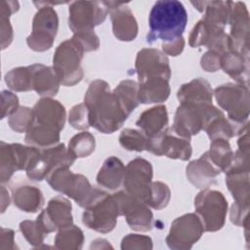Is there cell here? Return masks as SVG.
Returning a JSON list of instances; mask_svg holds the SVG:
<instances>
[{
	"label": "cell",
	"mask_w": 250,
	"mask_h": 250,
	"mask_svg": "<svg viewBox=\"0 0 250 250\" xmlns=\"http://www.w3.org/2000/svg\"><path fill=\"white\" fill-rule=\"evenodd\" d=\"M139 82L147 78L162 77L170 79L171 70L167 57L156 49H143L136 59Z\"/></svg>",
	"instance_id": "e0dca14e"
},
{
	"label": "cell",
	"mask_w": 250,
	"mask_h": 250,
	"mask_svg": "<svg viewBox=\"0 0 250 250\" xmlns=\"http://www.w3.org/2000/svg\"><path fill=\"white\" fill-rule=\"evenodd\" d=\"M20 229L24 235L25 239L28 241L29 244L37 246L41 244L45 238V236L48 234L39 222L36 221H23L20 225Z\"/></svg>",
	"instance_id": "f35d334b"
},
{
	"label": "cell",
	"mask_w": 250,
	"mask_h": 250,
	"mask_svg": "<svg viewBox=\"0 0 250 250\" xmlns=\"http://www.w3.org/2000/svg\"><path fill=\"white\" fill-rule=\"evenodd\" d=\"M124 174L125 167L121 160L115 156H110L105 159L101 167L97 176V182L104 188L116 189L123 184Z\"/></svg>",
	"instance_id": "83f0119b"
},
{
	"label": "cell",
	"mask_w": 250,
	"mask_h": 250,
	"mask_svg": "<svg viewBox=\"0 0 250 250\" xmlns=\"http://www.w3.org/2000/svg\"><path fill=\"white\" fill-rule=\"evenodd\" d=\"M194 207L200 216L204 230L216 231L223 228L228 202L222 192L208 188L203 189L196 195Z\"/></svg>",
	"instance_id": "52a82bcc"
},
{
	"label": "cell",
	"mask_w": 250,
	"mask_h": 250,
	"mask_svg": "<svg viewBox=\"0 0 250 250\" xmlns=\"http://www.w3.org/2000/svg\"><path fill=\"white\" fill-rule=\"evenodd\" d=\"M123 110L129 115L140 104L139 86L133 80H124L113 91Z\"/></svg>",
	"instance_id": "1f68e13d"
},
{
	"label": "cell",
	"mask_w": 250,
	"mask_h": 250,
	"mask_svg": "<svg viewBox=\"0 0 250 250\" xmlns=\"http://www.w3.org/2000/svg\"><path fill=\"white\" fill-rule=\"evenodd\" d=\"M226 174V184L235 202L249 205V170L229 169Z\"/></svg>",
	"instance_id": "f1b7e54d"
},
{
	"label": "cell",
	"mask_w": 250,
	"mask_h": 250,
	"mask_svg": "<svg viewBox=\"0 0 250 250\" xmlns=\"http://www.w3.org/2000/svg\"><path fill=\"white\" fill-rule=\"evenodd\" d=\"M69 123L75 129H87L90 126L89 111L86 104H79L73 106L69 112Z\"/></svg>",
	"instance_id": "ab89813d"
},
{
	"label": "cell",
	"mask_w": 250,
	"mask_h": 250,
	"mask_svg": "<svg viewBox=\"0 0 250 250\" xmlns=\"http://www.w3.org/2000/svg\"><path fill=\"white\" fill-rule=\"evenodd\" d=\"M218 104L228 111L229 120L239 126L244 124L249 115L248 86L228 83L215 89Z\"/></svg>",
	"instance_id": "5b68a950"
},
{
	"label": "cell",
	"mask_w": 250,
	"mask_h": 250,
	"mask_svg": "<svg viewBox=\"0 0 250 250\" xmlns=\"http://www.w3.org/2000/svg\"><path fill=\"white\" fill-rule=\"evenodd\" d=\"M46 181L53 189L71 197L81 207H88L106 192L93 188L87 178L80 174H73L68 167H62L50 173Z\"/></svg>",
	"instance_id": "3957f363"
},
{
	"label": "cell",
	"mask_w": 250,
	"mask_h": 250,
	"mask_svg": "<svg viewBox=\"0 0 250 250\" xmlns=\"http://www.w3.org/2000/svg\"><path fill=\"white\" fill-rule=\"evenodd\" d=\"M1 38L2 49H5L13 40V29L9 21V18L1 16Z\"/></svg>",
	"instance_id": "7dc6e473"
},
{
	"label": "cell",
	"mask_w": 250,
	"mask_h": 250,
	"mask_svg": "<svg viewBox=\"0 0 250 250\" xmlns=\"http://www.w3.org/2000/svg\"><path fill=\"white\" fill-rule=\"evenodd\" d=\"M115 37L121 41H132L138 33V24L130 8L125 3L106 2Z\"/></svg>",
	"instance_id": "ffe728a7"
},
{
	"label": "cell",
	"mask_w": 250,
	"mask_h": 250,
	"mask_svg": "<svg viewBox=\"0 0 250 250\" xmlns=\"http://www.w3.org/2000/svg\"><path fill=\"white\" fill-rule=\"evenodd\" d=\"M30 68L32 74V90H35L41 96H55L61 84L55 69L44 64H32Z\"/></svg>",
	"instance_id": "cb8c5ba5"
},
{
	"label": "cell",
	"mask_w": 250,
	"mask_h": 250,
	"mask_svg": "<svg viewBox=\"0 0 250 250\" xmlns=\"http://www.w3.org/2000/svg\"><path fill=\"white\" fill-rule=\"evenodd\" d=\"M83 47L85 52L89 51H95L99 48V38L94 33V31H86V32H80L76 33L73 36Z\"/></svg>",
	"instance_id": "7bdbcfd3"
},
{
	"label": "cell",
	"mask_w": 250,
	"mask_h": 250,
	"mask_svg": "<svg viewBox=\"0 0 250 250\" xmlns=\"http://www.w3.org/2000/svg\"><path fill=\"white\" fill-rule=\"evenodd\" d=\"M152 167L144 158H136L125 167L123 186L130 195L147 205L150 195Z\"/></svg>",
	"instance_id": "8fae6325"
},
{
	"label": "cell",
	"mask_w": 250,
	"mask_h": 250,
	"mask_svg": "<svg viewBox=\"0 0 250 250\" xmlns=\"http://www.w3.org/2000/svg\"><path fill=\"white\" fill-rule=\"evenodd\" d=\"M187 22L188 14L181 2L176 0L157 1L149 13V31L146 41L153 43L160 39L164 43L173 42L183 37Z\"/></svg>",
	"instance_id": "7a4b0ae2"
},
{
	"label": "cell",
	"mask_w": 250,
	"mask_h": 250,
	"mask_svg": "<svg viewBox=\"0 0 250 250\" xmlns=\"http://www.w3.org/2000/svg\"><path fill=\"white\" fill-rule=\"evenodd\" d=\"M38 152L39 148L35 146L1 142V182L9 181L15 171L26 170Z\"/></svg>",
	"instance_id": "5bb4252c"
},
{
	"label": "cell",
	"mask_w": 250,
	"mask_h": 250,
	"mask_svg": "<svg viewBox=\"0 0 250 250\" xmlns=\"http://www.w3.org/2000/svg\"><path fill=\"white\" fill-rule=\"evenodd\" d=\"M84 240L82 230L71 225L60 229L55 237L56 248L58 249H80Z\"/></svg>",
	"instance_id": "d6a6232c"
},
{
	"label": "cell",
	"mask_w": 250,
	"mask_h": 250,
	"mask_svg": "<svg viewBox=\"0 0 250 250\" xmlns=\"http://www.w3.org/2000/svg\"><path fill=\"white\" fill-rule=\"evenodd\" d=\"M58 16L53 7H41L32 22V32L26 42L30 49L43 52L50 49L58 30Z\"/></svg>",
	"instance_id": "30bf717a"
},
{
	"label": "cell",
	"mask_w": 250,
	"mask_h": 250,
	"mask_svg": "<svg viewBox=\"0 0 250 250\" xmlns=\"http://www.w3.org/2000/svg\"><path fill=\"white\" fill-rule=\"evenodd\" d=\"M113 195L119 204L121 215L125 216L131 229L141 231L151 229L152 213L146 203L124 191H119Z\"/></svg>",
	"instance_id": "9a60e30c"
},
{
	"label": "cell",
	"mask_w": 250,
	"mask_h": 250,
	"mask_svg": "<svg viewBox=\"0 0 250 250\" xmlns=\"http://www.w3.org/2000/svg\"><path fill=\"white\" fill-rule=\"evenodd\" d=\"M169 80L162 77L147 78L140 81L139 100L143 104L164 102L170 94Z\"/></svg>",
	"instance_id": "4316f807"
},
{
	"label": "cell",
	"mask_w": 250,
	"mask_h": 250,
	"mask_svg": "<svg viewBox=\"0 0 250 250\" xmlns=\"http://www.w3.org/2000/svg\"><path fill=\"white\" fill-rule=\"evenodd\" d=\"M170 200V189L169 188L161 182L151 183L150 195L147 206L152 207L153 209H162L166 207Z\"/></svg>",
	"instance_id": "74e56055"
},
{
	"label": "cell",
	"mask_w": 250,
	"mask_h": 250,
	"mask_svg": "<svg viewBox=\"0 0 250 250\" xmlns=\"http://www.w3.org/2000/svg\"><path fill=\"white\" fill-rule=\"evenodd\" d=\"M33 109L34 123L61 131L64 126L65 109L58 101L44 98L38 101Z\"/></svg>",
	"instance_id": "44dd1931"
},
{
	"label": "cell",
	"mask_w": 250,
	"mask_h": 250,
	"mask_svg": "<svg viewBox=\"0 0 250 250\" xmlns=\"http://www.w3.org/2000/svg\"><path fill=\"white\" fill-rule=\"evenodd\" d=\"M84 52L83 47L74 37L59 45L54 55L53 68L61 84L73 86L81 81L83 71L80 67V62Z\"/></svg>",
	"instance_id": "277c9868"
},
{
	"label": "cell",
	"mask_w": 250,
	"mask_h": 250,
	"mask_svg": "<svg viewBox=\"0 0 250 250\" xmlns=\"http://www.w3.org/2000/svg\"><path fill=\"white\" fill-rule=\"evenodd\" d=\"M5 81L7 85L15 91L32 90V74L30 65L11 69L6 73Z\"/></svg>",
	"instance_id": "836d02e7"
},
{
	"label": "cell",
	"mask_w": 250,
	"mask_h": 250,
	"mask_svg": "<svg viewBox=\"0 0 250 250\" xmlns=\"http://www.w3.org/2000/svg\"><path fill=\"white\" fill-rule=\"evenodd\" d=\"M34 123L33 109L29 107L21 106L13 114L10 115L9 125L10 127L19 133L27 132Z\"/></svg>",
	"instance_id": "d590c367"
},
{
	"label": "cell",
	"mask_w": 250,
	"mask_h": 250,
	"mask_svg": "<svg viewBox=\"0 0 250 250\" xmlns=\"http://www.w3.org/2000/svg\"><path fill=\"white\" fill-rule=\"evenodd\" d=\"M185 46V40L183 37L173 41V42H168V43H163L161 45L163 52L166 55H170V56H178L179 54L182 53L183 49Z\"/></svg>",
	"instance_id": "c3c4849f"
},
{
	"label": "cell",
	"mask_w": 250,
	"mask_h": 250,
	"mask_svg": "<svg viewBox=\"0 0 250 250\" xmlns=\"http://www.w3.org/2000/svg\"><path fill=\"white\" fill-rule=\"evenodd\" d=\"M75 157L65 148L63 144L39 149V152L31 160L26 168V175L33 181H42L44 178L62 167H70Z\"/></svg>",
	"instance_id": "8992f818"
},
{
	"label": "cell",
	"mask_w": 250,
	"mask_h": 250,
	"mask_svg": "<svg viewBox=\"0 0 250 250\" xmlns=\"http://www.w3.org/2000/svg\"><path fill=\"white\" fill-rule=\"evenodd\" d=\"M207 153L211 162L221 172H227L233 161L234 153L232 152L228 140L225 139L213 140Z\"/></svg>",
	"instance_id": "4dcf8cb0"
},
{
	"label": "cell",
	"mask_w": 250,
	"mask_h": 250,
	"mask_svg": "<svg viewBox=\"0 0 250 250\" xmlns=\"http://www.w3.org/2000/svg\"><path fill=\"white\" fill-rule=\"evenodd\" d=\"M19 99L16 95L9 91L2 92V117L4 118L6 115L13 114L19 107Z\"/></svg>",
	"instance_id": "ee69618b"
},
{
	"label": "cell",
	"mask_w": 250,
	"mask_h": 250,
	"mask_svg": "<svg viewBox=\"0 0 250 250\" xmlns=\"http://www.w3.org/2000/svg\"><path fill=\"white\" fill-rule=\"evenodd\" d=\"M13 199L19 209L28 213L38 211L44 203L42 192L32 186H21L14 188Z\"/></svg>",
	"instance_id": "f546056e"
},
{
	"label": "cell",
	"mask_w": 250,
	"mask_h": 250,
	"mask_svg": "<svg viewBox=\"0 0 250 250\" xmlns=\"http://www.w3.org/2000/svg\"><path fill=\"white\" fill-rule=\"evenodd\" d=\"M203 231L200 218L196 214H186L171 224L166 242L171 249H190Z\"/></svg>",
	"instance_id": "7c38bea8"
},
{
	"label": "cell",
	"mask_w": 250,
	"mask_h": 250,
	"mask_svg": "<svg viewBox=\"0 0 250 250\" xmlns=\"http://www.w3.org/2000/svg\"><path fill=\"white\" fill-rule=\"evenodd\" d=\"M37 221L47 233L71 226L72 215L70 202L62 196H57L51 199L47 208L37 217Z\"/></svg>",
	"instance_id": "ac0fdd59"
},
{
	"label": "cell",
	"mask_w": 250,
	"mask_h": 250,
	"mask_svg": "<svg viewBox=\"0 0 250 250\" xmlns=\"http://www.w3.org/2000/svg\"><path fill=\"white\" fill-rule=\"evenodd\" d=\"M230 47L232 51L248 56L249 18L246 7L241 2H229Z\"/></svg>",
	"instance_id": "2e32d148"
},
{
	"label": "cell",
	"mask_w": 250,
	"mask_h": 250,
	"mask_svg": "<svg viewBox=\"0 0 250 250\" xmlns=\"http://www.w3.org/2000/svg\"><path fill=\"white\" fill-rule=\"evenodd\" d=\"M221 68L239 84L248 85V56L229 50L221 57Z\"/></svg>",
	"instance_id": "484cf974"
},
{
	"label": "cell",
	"mask_w": 250,
	"mask_h": 250,
	"mask_svg": "<svg viewBox=\"0 0 250 250\" xmlns=\"http://www.w3.org/2000/svg\"><path fill=\"white\" fill-rule=\"evenodd\" d=\"M19 4L14 1H2L1 2V16L9 18L11 14L18 11Z\"/></svg>",
	"instance_id": "681fc988"
},
{
	"label": "cell",
	"mask_w": 250,
	"mask_h": 250,
	"mask_svg": "<svg viewBox=\"0 0 250 250\" xmlns=\"http://www.w3.org/2000/svg\"><path fill=\"white\" fill-rule=\"evenodd\" d=\"M221 32V31H218ZM216 32L211 31L208 29V27L205 25V23L202 21H199L194 27L192 28L190 34H189V45L193 48L199 47L202 45H207L210 37Z\"/></svg>",
	"instance_id": "60d3db41"
},
{
	"label": "cell",
	"mask_w": 250,
	"mask_h": 250,
	"mask_svg": "<svg viewBox=\"0 0 250 250\" xmlns=\"http://www.w3.org/2000/svg\"><path fill=\"white\" fill-rule=\"evenodd\" d=\"M221 171L211 162L207 151L187 166L188 180L197 188H208Z\"/></svg>",
	"instance_id": "7402d4cb"
},
{
	"label": "cell",
	"mask_w": 250,
	"mask_h": 250,
	"mask_svg": "<svg viewBox=\"0 0 250 250\" xmlns=\"http://www.w3.org/2000/svg\"><path fill=\"white\" fill-rule=\"evenodd\" d=\"M202 104H181L177 108L172 129L188 140L191 136L198 134L202 130Z\"/></svg>",
	"instance_id": "d6986e66"
},
{
	"label": "cell",
	"mask_w": 250,
	"mask_h": 250,
	"mask_svg": "<svg viewBox=\"0 0 250 250\" xmlns=\"http://www.w3.org/2000/svg\"><path fill=\"white\" fill-rule=\"evenodd\" d=\"M168 114L165 105L153 106L144 111L136 125L141 128L142 132L147 139L154 138L164 132L168 127Z\"/></svg>",
	"instance_id": "603a6c76"
},
{
	"label": "cell",
	"mask_w": 250,
	"mask_h": 250,
	"mask_svg": "<svg viewBox=\"0 0 250 250\" xmlns=\"http://www.w3.org/2000/svg\"><path fill=\"white\" fill-rule=\"evenodd\" d=\"M177 97L181 104H212V89L208 81L198 77L188 84H184L179 89Z\"/></svg>",
	"instance_id": "d4e9b609"
},
{
	"label": "cell",
	"mask_w": 250,
	"mask_h": 250,
	"mask_svg": "<svg viewBox=\"0 0 250 250\" xmlns=\"http://www.w3.org/2000/svg\"><path fill=\"white\" fill-rule=\"evenodd\" d=\"M120 215V207L114 195L105 193L96 202L85 208L83 224L89 229L106 233L114 229L117 217Z\"/></svg>",
	"instance_id": "ba28073f"
},
{
	"label": "cell",
	"mask_w": 250,
	"mask_h": 250,
	"mask_svg": "<svg viewBox=\"0 0 250 250\" xmlns=\"http://www.w3.org/2000/svg\"><path fill=\"white\" fill-rule=\"evenodd\" d=\"M67 149L75 158L86 157L95 149V138L89 132H81L69 141Z\"/></svg>",
	"instance_id": "e575fe53"
},
{
	"label": "cell",
	"mask_w": 250,
	"mask_h": 250,
	"mask_svg": "<svg viewBox=\"0 0 250 250\" xmlns=\"http://www.w3.org/2000/svg\"><path fill=\"white\" fill-rule=\"evenodd\" d=\"M248 206L240 203H233L230 210V221L236 226H244L243 220H247Z\"/></svg>",
	"instance_id": "bcb514c9"
},
{
	"label": "cell",
	"mask_w": 250,
	"mask_h": 250,
	"mask_svg": "<svg viewBox=\"0 0 250 250\" xmlns=\"http://www.w3.org/2000/svg\"><path fill=\"white\" fill-rule=\"evenodd\" d=\"M221 57L222 54L209 51L201 58V66L205 71H217L221 68Z\"/></svg>",
	"instance_id": "f6af8a7d"
},
{
	"label": "cell",
	"mask_w": 250,
	"mask_h": 250,
	"mask_svg": "<svg viewBox=\"0 0 250 250\" xmlns=\"http://www.w3.org/2000/svg\"><path fill=\"white\" fill-rule=\"evenodd\" d=\"M119 143L127 150L143 151L146 148L147 138L141 131L125 129L119 136Z\"/></svg>",
	"instance_id": "8d00e7d4"
},
{
	"label": "cell",
	"mask_w": 250,
	"mask_h": 250,
	"mask_svg": "<svg viewBox=\"0 0 250 250\" xmlns=\"http://www.w3.org/2000/svg\"><path fill=\"white\" fill-rule=\"evenodd\" d=\"M107 12L106 2H73L69 6V27L74 34L92 31L96 25L104 21Z\"/></svg>",
	"instance_id": "9c48e42d"
},
{
	"label": "cell",
	"mask_w": 250,
	"mask_h": 250,
	"mask_svg": "<svg viewBox=\"0 0 250 250\" xmlns=\"http://www.w3.org/2000/svg\"><path fill=\"white\" fill-rule=\"evenodd\" d=\"M84 104L89 111L90 126L104 134L119 129L129 116L120 105L108 84L101 79L93 81L85 94Z\"/></svg>",
	"instance_id": "6da1fadb"
},
{
	"label": "cell",
	"mask_w": 250,
	"mask_h": 250,
	"mask_svg": "<svg viewBox=\"0 0 250 250\" xmlns=\"http://www.w3.org/2000/svg\"><path fill=\"white\" fill-rule=\"evenodd\" d=\"M146 149L155 155H165L173 159L188 160L191 155L189 140L178 135L172 127L154 138L147 139Z\"/></svg>",
	"instance_id": "4fadbf2b"
},
{
	"label": "cell",
	"mask_w": 250,
	"mask_h": 250,
	"mask_svg": "<svg viewBox=\"0 0 250 250\" xmlns=\"http://www.w3.org/2000/svg\"><path fill=\"white\" fill-rule=\"evenodd\" d=\"M151 238L146 235L140 234H129L122 239V249H151L152 243Z\"/></svg>",
	"instance_id": "b9f144b4"
}]
</instances>
